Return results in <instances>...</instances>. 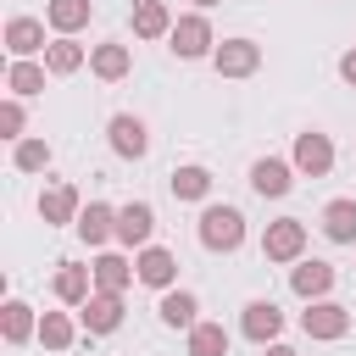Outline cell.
<instances>
[{"label":"cell","mask_w":356,"mask_h":356,"mask_svg":"<svg viewBox=\"0 0 356 356\" xmlns=\"http://www.w3.org/2000/svg\"><path fill=\"white\" fill-rule=\"evenodd\" d=\"M167 189H172L178 200H206V195H211V172H206L200 161H184V167H172Z\"/></svg>","instance_id":"cell-26"},{"label":"cell","mask_w":356,"mask_h":356,"mask_svg":"<svg viewBox=\"0 0 356 356\" xmlns=\"http://www.w3.org/2000/svg\"><path fill=\"white\" fill-rule=\"evenodd\" d=\"M95 267V289H111V295H122L134 278H139V267L128 261V256H117V250H106V256H95L89 261Z\"/></svg>","instance_id":"cell-19"},{"label":"cell","mask_w":356,"mask_h":356,"mask_svg":"<svg viewBox=\"0 0 356 356\" xmlns=\"http://www.w3.org/2000/svg\"><path fill=\"white\" fill-rule=\"evenodd\" d=\"M295 172L300 178H328L334 172V139L328 134H317V128H306V134H295Z\"/></svg>","instance_id":"cell-4"},{"label":"cell","mask_w":356,"mask_h":356,"mask_svg":"<svg viewBox=\"0 0 356 356\" xmlns=\"http://www.w3.org/2000/svg\"><path fill=\"white\" fill-rule=\"evenodd\" d=\"M250 189H256L261 200H284V195L295 189V161H278V156L250 161Z\"/></svg>","instance_id":"cell-9"},{"label":"cell","mask_w":356,"mask_h":356,"mask_svg":"<svg viewBox=\"0 0 356 356\" xmlns=\"http://www.w3.org/2000/svg\"><path fill=\"white\" fill-rule=\"evenodd\" d=\"M89 17H95V0H44V22H50L56 33L89 28Z\"/></svg>","instance_id":"cell-21"},{"label":"cell","mask_w":356,"mask_h":356,"mask_svg":"<svg viewBox=\"0 0 356 356\" xmlns=\"http://www.w3.org/2000/svg\"><path fill=\"white\" fill-rule=\"evenodd\" d=\"M0 334H6V345H22V339H33V334H39V317H33V306H28V300H6V306H0Z\"/></svg>","instance_id":"cell-23"},{"label":"cell","mask_w":356,"mask_h":356,"mask_svg":"<svg viewBox=\"0 0 356 356\" xmlns=\"http://www.w3.org/2000/svg\"><path fill=\"white\" fill-rule=\"evenodd\" d=\"M339 78L356 89V50H345V56H339Z\"/></svg>","instance_id":"cell-32"},{"label":"cell","mask_w":356,"mask_h":356,"mask_svg":"<svg viewBox=\"0 0 356 356\" xmlns=\"http://www.w3.org/2000/svg\"><path fill=\"white\" fill-rule=\"evenodd\" d=\"M44 72H50V67H39L33 56H28V61H11V67H6V89L28 100V95H39V89H44Z\"/></svg>","instance_id":"cell-27"},{"label":"cell","mask_w":356,"mask_h":356,"mask_svg":"<svg viewBox=\"0 0 356 356\" xmlns=\"http://www.w3.org/2000/svg\"><path fill=\"white\" fill-rule=\"evenodd\" d=\"M323 234H328L334 245H356V200H350V195L323 206Z\"/></svg>","instance_id":"cell-24"},{"label":"cell","mask_w":356,"mask_h":356,"mask_svg":"<svg viewBox=\"0 0 356 356\" xmlns=\"http://www.w3.org/2000/svg\"><path fill=\"white\" fill-rule=\"evenodd\" d=\"M261 256H267V261H300V256H306V222H300V217H278V222H267V234H261Z\"/></svg>","instance_id":"cell-5"},{"label":"cell","mask_w":356,"mask_h":356,"mask_svg":"<svg viewBox=\"0 0 356 356\" xmlns=\"http://www.w3.org/2000/svg\"><path fill=\"white\" fill-rule=\"evenodd\" d=\"M300 334L306 339H345L350 334V306H339V300H306V312H300Z\"/></svg>","instance_id":"cell-3"},{"label":"cell","mask_w":356,"mask_h":356,"mask_svg":"<svg viewBox=\"0 0 356 356\" xmlns=\"http://www.w3.org/2000/svg\"><path fill=\"white\" fill-rule=\"evenodd\" d=\"M211 67H217V78H250L256 67H261V44L256 39H222L217 50H211Z\"/></svg>","instance_id":"cell-6"},{"label":"cell","mask_w":356,"mask_h":356,"mask_svg":"<svg viewBox=\"0 0 356 356\" xmlns=\"http://www.w3.org/2000/svg\"><path fill=\"white\" fill-rule=\"evenodd\" d=\"M78 239L83 245H106V239H117V206H106V200H89L83 211H78Z\"/></svg>","instance_id":"cell-18"},{"label":"cell","mask_w":356,"mask_h":356,"mask_svg":"<svg viewBox=\"0 0 356 356\" xmlns=\"http://www.w3.org/2000/svg\"><path fill=\"white\" fill-rule=\"evenodd\" d=\"M156 312H161L167 328H184V334L200 323V300H195L189 289H161V306H156Z\"/></svg>","instance_id":"cell-20"},{"label":"cell","mask_w":356,"mask_h":356,"mask_svg":"<svg viewBox=\"0 0 356 356\" xmlns=\"http://www.w3.org/2000/svg\"><path fill=\"white\" fill-rule=\"evenodd\" d=\"M11 167L17 172H44L50 167V145L44 139H17L11 145Z\"/></svg>","instance_id":"cell-30"},{"label":"cell","mask_w":356,"mask_h":356,"mask_svg":"<svg viewBox=\"0 0 356 356\" xmlns=\"http://www.w3.org/2000/svg\"><path fill=\"white\" fill-rule=\"evenodd\" d=\"M6 50H11V61L44 56V22L39 17H11L6 22Z\"/></svg>","instance_id":"cell-15"},{"label":"cell","mask_w":356,"mask_h":356,"mask_svg":"<svg viewBox=\"0 0 356 356\" xmlns=\"http://www.w3.org/2000/svg\"><path fill=\"white\" fill-rule=\"evenodd\" d=\"M150 234H156V206H150V200H128V206H117V245L145 250Z\"/></svg>","instance_id":"cell-7"},{"label":"cell","mask_w":356,"mask_h":356,"mask_svg":"<svg viewBox=\"0 0 356 356\" xmlns=\"http://www.w3.org/2000/svg\"><path fill=\"white\" fill-rule=\"evenodd\" d=\"M22 128H28V111H22V95H6V100H0V139H11V145H17V139H28Z\"/></svg>","instance_id":"cell-31"},{"label":"cell","mask_w":356,"mask_h":356,"mask_svg":"<svg viewBox=\"0 0 356 356\" xmlns=\"http://www.w3.org/2000/svg\"><path fill=\"white\" fill-rule=\"evenodd\" d=\"M334 278H339V273H334V261H317V256H312V261L300 256V261L289 267V289H295L300 300H323V295L334 289Z\"/></svg>","instance_id":"cell-11"},{"label":"cell","mask_w":356,"mask_h":356,"mask_svg":"<svg viewBox=\"0 0 356 356\" xmlns=\"http://www.w3.org/2000/svg\"><path fill=\"white\" fill-rule=\"evenodd\" d=\"M78 211H83V200H78V189H72V184H50V189L39 195V217H44V228L78 222Z\"/></svg>","instance_id":"cell-17"},{"label":"cell","mask_w":356,"mask_h":356,"mask_svg":"<svg viewBox=\"0 0 356 356\" xmlns=\"http://www.w3.org/2000/svg\"><path fill=\"white\" fill-rule=\"evenodd\" d=\"M128 67H134V50H128L122 39H106V44H95V50H89V72H95L100 83L128 78Z\"/></svg>","instance_id":"cell-16"},{"label":"cell","mask_w":356,"mask_h":356,"mask_svg":"<svg viewBox=\"0 0 356 356\" xmlns=\"http://www.w3.org/2000/svg\"><path fill=\"white\" fill-rule=\"evenodd\" d=\"M134 267H139V284H150V289H172L178 284V256L167 245H145L134 256Z\"/></svg>","instance_id":"cell-13"},{"label":"cell","mask_w":356,"mask_h":356,"mask_svg":"<svg viewBox=\"0 0 356 356\" xmlns=\"http://www.w3.org/2000/svg\"><path fill=\"white\" fill-rule=\"evenodd\" d=\"M167 50H172L178 61H200V56H211V50H217V33H211L206 11H184V17L172 22V33H167Z\"/></svg>","instance_id":"cell-2"},{"label":"cell","mask_w":356,"mask_h":356,"mask_svg":"<svg viewBox=\"0 0 356 356\" xmlns=\"http://www.w3.org/2000/svg\"><path fill=\"white\" fill-rule=\"evenodd\" d=\"M78 323H83V334H117V328H122V295L95 289V295L78 306Z\"/></svg>","instance_id":"cell-10"},{"label":"cell","mask_w":356,"mask_h":356,"mask_svg":"<svg viewBox=\"0 0 356 356\" xmlns=\"http://www.w3.org/2000/svg\"><path fill=\"white\" fill-rule=\"evenodd\" d=\"M56 300L61 306H83L95 295V267H78V261H56V278H50Z\"/></svg>","instance_id":"cell-14"},{"label":"cell","mask_w":356,"mask_h":356,"mask_svg":"<svg viewBox=\"0 0 356 356\" xmlns=\"http://www.w3.org/2000/svg\"><path fill=\"white\" fill-rule=\"evenodd\" d=\"M134 33L139 39H167L172 33V11L161 0H134Z\"/></svg>","instance_id":"cell-25"},{"label":"cell","mask_w":356,"mask_h":356,"mask_svg":"<svg viewBox=\"0 0 356 356\" xmlns=\"http://www.w3.org/2000/svg\"><path fill=\"white\" fill-rule=\"evenodd\" d=\"M106 139H111V150H117L122 161H139V156L150 150V128H145L134 111H117V117L106 122Z\"/></svg>","instance_id":"cell-8"},{"label":"cell","mask_w":356,"mask_h":356,"mask_svg":"<svg viewBox=\"0 0 356 356\" xmlns=\"http://www.w3.org/2000/svg\"><path fill=\"white\" fill-rule=\"evenodd\" d=\"M239 334H245V339H256V345H273V339L284 334V312H278V300H245Z\"/></svg>","instance_id":"cell-12"},{"label":"cell","mask_w":356,"mask_h":356,"mask_svg":"<svg viewBox=\"0 0 356 356\" xmlns=\"http://www.w3.org/2000/svg\"><path fill=\"white\" fill-rule=\"evenodd\" d=\"M189 356H228V328L200 317V323L189 328Z\"/></svg>","instance_id":"cell-28"},{"label":"cell","mask_w":356,"mask_h":356,"mask_svg":"<svg viewBox=\"0 0 356 356\" xmlns=\"http://www.w3.org/2000/svg\"><path fill=\"white\" fill-rule=\"evenodd\" d=\"M261 350H267V356H300L295 345H278V339H273V345H261Z\"/></svg>","instance_id":"cell-33"},{"label":"cell","mask_w":356,"mask_h":356,"mask_svg":"<svg viewBox=\"0 0 356 356\" xmlns=\"http://www.w3.org/2000/svg\"><path fill=\"white\" fill-rule=\"evenodd\" d=\"M195 234H200V245H206L211 256H234V250L245 245V211H239V206H222V200H211V206L200 211Z\"/></svg>","instance_id":"cell-1"},{"label":"cell","mask_w":356,"mask_h":356,"mask_svg":"<svg viewBox=\"0 0 356 356\" xmlns=\"http://www.w3.org/2000/svg\"><path fill=\"white\" fill-rule=\"evenodd\" d=\"M83 61H89V50H83V44H78L72 33H56V39L44 44V67H50L56 78H67V72H78Z\"/></svg>","instance_id":"cell-22"},{"label":"cell","mask_w":356,"mask_h":356,"mask_svg":"<svg viewBox=\"0 0 356 356\" xmlns=\"http://www.w3.org/2000/svg\"><path fill=\"white\" fill-rule=\"evenodd\" d=\"M211 6H222V0H195V11H211Z\"/></svg>","instance_id":"cell-34"},{"label":"cell","mask_w":356,"mask_h":356,"mask_svg":"<svg viewBox=\"0 0 356 356\" xmlns=\"http://www.w3.org/2000/svg\"><path fill=\"white\" fill-rule=\"evenodd\" d=\"M72 339H78V328H72L67 312H44V317H39V345H44V350H67Z\"/></svg>","instance_id":"cell-29"}]
</instances>
